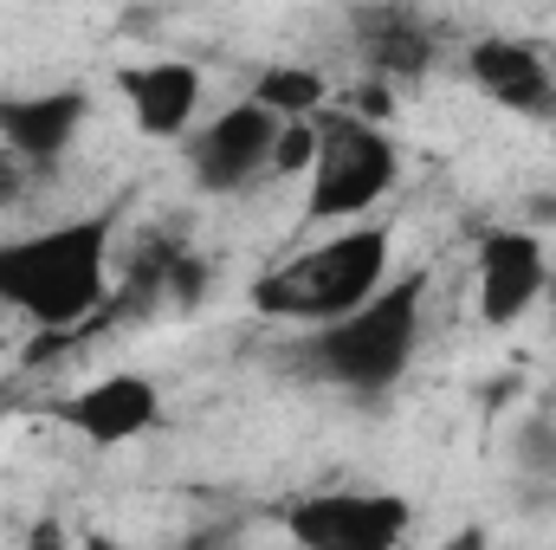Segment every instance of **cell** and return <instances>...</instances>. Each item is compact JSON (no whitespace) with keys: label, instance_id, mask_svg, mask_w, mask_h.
Returning <instances> with one entry per match:
<instances>
[{"label":"cell","instance_id":"6da1fadb","mask_svg":"<svg viewBox=\"0 0 556 550\" xmlns=\"http://www.w3.org/2000/svg\"><path fill=\"white\" fill-rule=\"evenodd\" d=\"M111 247H117V208L0 240V304L20 311L39 337L78 330L111 298Z\"/></svg>","mask_w":556,"mask_h":550},{"label":"cell","instance_id":"7a4b0ae2","mask_svg":"<svg viewBox=\"0 0 556 550\" xmlns=\"http://www.w3.org/2000/svg\"><path fill=\"white\" fill-rule=\"evenodd\" d=\"M420 317H427V273H389L363 304L317 324L311 370L343 396H363V402L389 396L420 350Z\"/></svg>","mask_w":556,"mask_h":550},{"label":"cell","instance_id":"3957f363","mask_svg":"<svg viewBox=\"0 0 556 550\" xmlns=\"http://www.w3.org/2000/svg\"><path fill=\"white\" fill-rule=\"evenodd\" d=\"M389 273H395V234L376 221H343V234H330L253 278V311L317 330V324L343 317L350 304H363Z\"/></svg>","mask_w":556,"mask_h":550},{"label":"cell","instance_id":"277c9868","mask_svg":"<svg viewBox=\"0 0 556 550\" xmlns=\"http://www.w3.org/2000/svg\"><path fill=\"white\" fill-rule=\"evenodd\" d=\"M311 130H317V149L304 168V227L363 221L402 182V149L376 117L337 104V111H317Z\"/></svg>","mask_w":556,"mask_h":550},{"label":"cell","instance_id":"5b68a950","mask_svg":"<svg viewBox=\"0 0 556 550\" xmlns=\"http://www.w3.org/2000/svg\"><path fill=\"white\" fill-rule=\"evenodd\" d=\"M291 117H278L273 104H260L253 91L240 104H227L220 117H207L201 130L181 137V168L201 195H240L253 188L260 175H273L278 137H285Z\"/></svg>","mask_w":556,"mask_h":550},{"label":"cell","instance_id":"8992f818","mask_svg":"<svg viewBox=\"0 0 556 550\" xmlns=\"http://www.w3.org/2000/svg\"><path fill=\"white\" fill-rule=\"evenodd\" d=\"M415 525V505L395 492H317L285 512V538L304 550H395Z\"/></svg>","mask_w":556,"mask_h":550},{"label":"cell","instance_id":"52a82bcc","mask_svg":"<svg viewBox=\"0 0 556 550\" xmlns=\"http://www.w3.org/2000/svg\"><path fill=\"white\" fill-rule=\"evenodd\" d=\"M551 285V253L531 227H485L479 234V317L511 330Z\"/></svg>","mask_w":556,"mask_h":550},{"label":"cell","instance_id":"ba28073f","mask_svg":"<svg viewBox=\"0 0 556 550\" xmlns=\"http://www.w3.org/2000/svg\"><path fill=\"white\" fill-rule=\"evenodd\" d=\"M91 117L85 85H52V91H7L0 98V149H13L26 168H59Z\"/></svg>","mask_w":556,"mask_h":550},{"label":"cell","instance_id":"9c48e42d","mask_svg":"<svg viewBox=\"0 0 556 550\" xmlns=\"http://www.w3.org/2000/svg\"><path fill=\"white\" fill-rule=\"evenodd\" d=\"M59 421L78 434V440H91V447H130L142 440L155 421H162V389H155V376H142V370H111V376H98V383H85Z\"/></svg>","mask_w":556,"mask_h":550},{"label":"cell","instance_id":"30bf717a","mask_svg":"<svg viewBox=\"0 0 556 550\" xmlns=\"http://www.w3.org/2000/svg\"><path fill=\"white\" fill-rule=\"evenodd\" d=\"M466 72H472V85H479L498 111H511V117H538V124H556V65L538 52V46L505 39V33L472 39Z\"/></svg>","mask_w":556,"mask_h":550},{"label":"cell","instance_id":"8fae6325","mask_svg":"<svg viewBox=\"0 0 556 550\" xmlns=\"http://www.w3.org/2000/svg\"><path fill=\"white\" fill-rule=\"evenodd\" d=\"M117 91L130 104V124L149 142H181L201 111V65L194 59H149L117 72Z\"/></svg>","mask_w":556,"mask_h":550},{"label":"cell","instance_id":"7c38bea8","mask_svg":"<svg viewBox=\"0 0 556 550\" xmlns=\"http://www.w3.org/2000/svg\"><path fill=\"white\" fill-rule=\"evenodd\" d=\"M356 52H363V65L376 78H402L408 85V78H427L440 39L408 7H369V13H356Z\"/></svg>","mask_w":556,"mask_h":550},{"label":"cell","instance_id":"4fadbf2b","mask_svg":"<svg viewBox=\"0 0 556 550\" xmlns=\"http://www.w3.org/2000/svg\"><path fill=\"white\" fill-rule=\"evenodd\" d=\"M253 98H260V104H273L278 117H317V111H324V98H330V85H324L311 65H273V72H260Z\"/></svg>","mask_w":556,"mask_h":550}]
</instances>
